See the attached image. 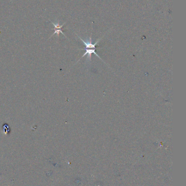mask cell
<instances>
[{"label": "cell", "instance_id": "7a4b0ae2", "mask_svg": "<svg viewBox=\"0 0 186 186\" xmlns=\"http://www.w3.org/2000/svg\"><path fill=\"white\" fill-rule=\"evenodd\" d=\"M78 37L80 38V39L81 40V41L84 44V45L85 46V48H93V49H95L96 48H95V45L97 44V43H98L100 42V40L101 39V38L95 44H92V39H91V37H90V38L89 39V40H86V41L82 39H81L79 36H78Z\"/></svg>", "mask_w": 186, "mask_h": 186}, {"label": "cell", "instance_id": "3957f363", "mask_svg": "<svg viewBox=\"0 0 186 186\" xmlns=\"http://www.w3.org/2000/svg\"><path fill=\"white\" fill-rule=\"evenodd\" d=\"M51 22L52 23V24L54 25V26L55 32H54V33L53 34V35H52L50 37H53L54 35H55V34H57L58 37H59V34H60V33H62L63 35H65V36L66 37V36L65 35V34L63 33V32H62V27L63 26V25L65 24V23H64V24L62 25H60L58 22H57V23H56V24H55V23H54V22H53L52 21H51Z\"/></svg>", "mask_w": 186, "mask_h": 186}, {"label": "cell", "instance_id": "6da1fadb", "mask_svg": "<svg viewBox=\"0 0 186 186\" xmlns=\"http://www.w3.org/2000/svg\"><path fill=\"white\" fill-rule=\"evenodd\" d=\"M84 50H85L86 52L83 55V56L81 57V58L84 57L85 56L87 55L86 61H89V62L91 61L92 54H93V53H94L95 56H97L100 59L102 60V58L99 56V55L98 54H97V53L95 52V49H93V48H84Z\"/></svg>", "mask_w": 186, "mask_h": 186}]
</instances>
